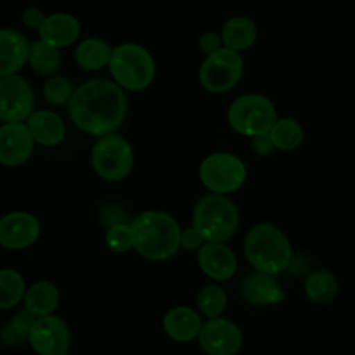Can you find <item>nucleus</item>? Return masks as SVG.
<instances>
[{"label":"nucleus","instance_id":"f257e3e1","mask_svg":"<svg viewBox=\"0 0 355 355\" xmlns=\"http://www.w3.org/2000/svg\"><path fill=\"white\" fill-rule=\"evenodd\" d=\"M128 98L124 89L107 78L87 80L77 87L68 103V115L75 128L93 136L117 131L125 121Z\"/></svg>","mask_w":355,"mask_h":355},{"label":"nucleus","instance_id":"f03ea898","mask_svg":"<svg viewBox=\"0 0 355 355\" xmlns=\"http://www.w3.org/2000/svg\"><path fill=\"white\" fill-rule=\"evenodd\" d=\"M135 249L148 261H167L182 249V227L164 211H145L131 220Z\"/></svg>","mask_w":355,"mask_h":355},{"label":"nucleus","instance_id":"7ed1b4c3","mask_svg":"<svg viewBox=\"0 0 355 355\" xmlns=\"http://www.w3.org/2000/svg\"><path fill=\"white\" fill-rule=\"evenodd\" d=\"M244 254L256 272L279 275L293 261V248L288 235L272 223H258L245 234Z\"/></svg>","mask_w":355,"mask_h":355},{"label":"nucleus","instance_id":"20e7f679","mask_svg":"<svg viewBox=\"0 0 355 355\" xmlns=\"http://www.w3.org/2000/svg\"><path fill=\"white\" fill-rule=\"evenodd\" d=\"M193 225L206 242H227L237 234L241 216L227 196L207 193L193 206Z\"/></svg>","mask_w":355,"mask_h":355},{"label":"nucleus","instance_id":"39448f33","mask_svg":"<svg viewBox=\"0 0 355 355\" xmlns=\"http://www.w3.org/2000/svg\"><path fill=\"white\" fill-rule=\"evenodd\" d=\"M108 68L115 84L131 93L145 91L155 78V60L139 44L128 42L114 47Z\"/></svg>","mask_w":355,"mask_h":355},{"label":"nucleus","instance_id":"423d86ee","mask_svg":"<svg viewBox=\"0 0 355 355\" xmlns=\"http://www.w3.org/2000/svg\"><path fill=\"white\" fill-rule=\"evenodd\" d=\"M277 119L279 115L274 101L256 93L235 98L227 112L228 125L237 135L248 138L268 135Z\"/></svg>","mask_w":355,"mask_h":355},{"label":"nucleus","instance_id":"0eeeda50","mask_svg":"<svg viewBox=\"0 0 355 355\" xmlns=\"http://www.w3.org/2000/svg\"><path fill=\"white\" fill-rule=\"evenodd\" d=\"M91 164L105 182H122L135 167V150L128 139L115 132L100 136L91 150Z\"/></svg>","mask_w":355,"mask_h":355},{"label":"nucleus","instance_id":"6e6552de","mask_svg":"<svg viewBox=\"0 0 355 355\" xmlns=\"http://www.w3.org/2000/svg\"><path fill=\"white\" fill-rule=\"evenodd\" d=\"M200 183L218 196H230L244 187L248 167L244 160L228 152H216L207 155L199 167Z\"/></svg>","mask_w":355,"mask_h":355},{"label":"nucleus","instance_id":"1a4fd4ad","mask_svg":"<svg viewBox=\"0 0 355 355\" xmlns=\"http://www.w3.org/2000/svg\"><path fill=\"white\" fill-rule=\"evenodd\" d=\"M242 73H244V60L241 53L223 46L202 61L199 82L209 93L221 94L234 89L242 78Z\"/></svg>","mask_w":355,"mask_h":355},{"label":"nucleus","instance_id":"9d476101","mask_svg":"<svg viewBox=\"0 0 355 355\" xmlns=\"http://www.w3.org/2000/svg\"><path fill=\"white\" fill-rule=\"evenodd\" d=\"M35 107V94L21 75L0 77V121L2 122H26Z\"/></svg>","mask_w":355,"mask_h":355},{"label":"nucleus","instance_id":"9b49d317","mask_svg":"<svg viewBox=\"0 0 355 355\" xmlns=\"http://www.w3.org/2000/svg\"><path fill=\"white\" fill-rule=\"evenodd\" d=\"M28 343L39 355H67L71 347L70 327L61 317H37L30 327Z\"/></svg>","mask_w":355,"mask_h":355},{"label":"nucleus","instance_id":"f8f14e48","mask_svg":"<svg viewBox=\"0 0 355 355\" xmlns=\"http://www.w3.org/2000/svg\"><path fill=\"white\" fill-rule=\"evenodd\" d=\"M197 340L207 355H237L244 338L237 324L218 317V319H207L202 324Z\"/></svg>","mask_w":355,"mask_h":355},{"label":"nucleus","instance_id":"ddd939ff","mask_svg":"<svg viewBox=\"0 0 355 355\" xmlns=\"http://www.w3.org/2000/svg\"><path fill=\"white\" fill-rule=\"evenodd\" d=\"M39 220L25 211H12L0 218V245L9 251H21L40 237Z\"/></svg>","mask_w":355,"mask_h":355},{"label":"nucleus","instance_id":"4468645a","mask_svg":"<svg viewBox=\"0 0 355 355\" xmlns=\"http://www.w3.org/2000/svg\"><path fill=\"white\" fill-rule=\"evenodd\" d=\"M35 141L25 122H4L0 125V164L19 167L32 157Z\"/></svg>","mask_w":355,"mask_h":355},{"label":"nucleus","instance_id":"2eb2a0df","mask_svg":"<svg viewBox=\"0 0 355 355\" xmlns=\"http://www.w3.org/2000/svg\"><path fill=\"white\" fill-rule=\"evenodd\" d=\"M239 295L251 306H272L284 302L286 295L275 275L251 272L242 277L239 284Z\"/></svg>","mask_w":355,"mask_h":355},{"label":"nucleus","instance_id":"dca6fc26","mask_svg":"<svg viewBox=\"0 0 355 355\" xmlns=\"http://www.w3.org/2000/svg\"><path fill=\"white\" fill-rule=\"evenodd\" d=\"M200 270L216 282L230 281L237 272V256L225 242H206L197 254Z\"/></svg>","mask_w":355,"mask_h":355},{"label":"nucleus","instance_id":"f3484780","mask_svg":"<svg viewBox=\"0 0 355 355\" xmlns=\"http://www.w3.org/2000/svg\"><path fill=\"white\" fill-rule=\"evenodd\" d=\"M30 42L15 28H0V77L15 75L28 63Z\"/></svg>","mask_w":355,"mask_h":355},{"label":"nucleus","instance_id":"a211bd4d","mask_svg":"<svg viewBox=\"0 0 355 355\" xmlns=\"http://www.w3.org/2000/svg\"><path fill=\"white\" fill-rule=\"evenodd\" d=\"M202 324V315L197 310L180 305L167 310L162 319V329L173 341L189 343L199 336Z\"/></svg>","mask_w":355,"mask_h":355},{"label":"nucleus","instance_id":"6ab92c4d","mask_svg":"<svg viewBox=\"0 0 355 355\" xmlns=\"http://www.w3.org/2000/svg\"><path fill=\"white\" fill-rule=\"evenodd\" d=\"M78 37H80V23L68 12H54L47 16L39 30V39L56 49L71 46L77 42Z\"/></svg>","mask_w":355,"mask_h":355},{"label":"nucleus","instance_id":"aec40b11","mask_svg":"<svg viewBox=\"0 0 355 355\" xmlns=\"http://www.w3.org/2000/svg\"><path fill=\"white\" fill-rule=\"evenodd\" d=\"M25 124L32 135L33 141L42 146L61 145L64 141V136H67V125L56 112L33 110Z\"/></svg>","mask_w":355,"mask_h":355},{"label":"nucleus","instance_id":"412c9836","mask_svg":"<svg viewBox=\"0 0 355 355\" xmlns=\"http://www.w3.org/2000/svg\"><path fill=\"white\" fill-rule=\"evenodd\" d=\"M23 303H25L26 312L32 313L35 319L53 315L54 310L60 305V291L53 282L39 281L26 288Z\"/></svg>","mask_w":355,"mask_h":355},{"label":"nucleus","instance_id":"4be33fe9","mask_svg":"<svg viewBox=\"0 0 355 355\" xmlns=\"http://www.w3.org/2000/svg\"><path fill=\"white\" fill-rule=\"evenodd\" d=\"M256 37H258V30H256L254 21L248 16L230 18L221 30L223 46L237 53L248 51L256 42Z\"/></svg>","mask_w":355,"mask_h":355},{"label":"nucleus","instance_id":"5701e85b","mask_svg":"<svg viewBox=\"0 0 355 355\" xmlns=\"http://www.w3.org/2000/svg\"><path fill=\"white\" fill-rule=\"evenodd\" d=\"M340 284L333 272L326 268L312 270L305 277V295L315 305H329L336 300Z\"/></svg>","mask_w":355,"mask_h":355},{"label":"nucleus","instance_id":"b1692460","mask_svg":"<svg viewBox=\"0 0 355 355\" xmlns=\"http://www.w3.org/2000/svg\"><path fill=\"white\" fill-rule=\"evenodd\" d=\"M112 58L110 44L105 42L98 37H89L84 39L75 49V61L82 70L98 71L101 68L108 67Z\"/></svg>","mask_w":355,"mask_h":355},{"label":"nucleus","instance_id":"393cba45","mask_svg":"<svg viewBox=\"0 0 355 355\" xmlns=\"http://www.w3.org/2000/svg\"><path fill=\"white\" fill-rule=\"evenodd\" d=\"M268 138L275 150L295 152L302 146L303 139H305V131L295 119H277V122L272 125L270 132H268Z\"/></svg>","mask_w":355,"mask_h":355},{"label":"nucleus","instance_id":"a878e982","mask_svg":"<svg viewBox=\"0 0 355 355\" xmlns=\"http://www.w3.org/2000/svg\"><path fill=\"white\" fill-rule=\"evenodd\" d=\"M26 293L25 279L18 270L0 268V310H11L23 302Z\"/></svg>","mask_w":355,"mask_h":355},{"label":"nucleus","instance_id":"bb28decb","mask_svg":"<svg viewBox=\"0 0 355 355\" xmlns=\"http://www.w3.org/2000/svg\"><path fill=\"white\" fill-rule=\"evenodd\" d=\"M28 63L35 73L54 75L61 67V53L60 49L39 39L35 42H30Z\"/></svg>","mask_w":355,"mask_h":355},{"label":"nucleus","instance_id":"cd10ccee","mask_svg":"<svg viewBox=\"0 0 355 355\" xmlns=\"http://www.w3.org/2000/svg\"><path fill=\"white\" fill-rule=\"evenodd\" d=\"M33 320H35V317L23 309L21 312L15 313L4 324V327L0 331V340L4 341L8 347H21V345L28 343L30 327H32Z\"/></svg>","mask_w":355,"mask_h":355},{"label":"nucleus","instance_id":"c85d7f7f","mask_svg":"<svg viewBox=\"0 0 355 355\" xmlns=\"http://www.w3.org/2000/svg\"><path fill=\"white\" fill-rule=\"evenodd\" d=\"M228 305V296L223 288L218 284H207L197 295V306H199L200 315L207 319H218L223 315Z\"/></svg>","mask_w":355,"mask_h":355},{"label":"nucleus","instance_id":"c756f323","mask_svg":"<svg viewBox=\"0 0 355 355\" xmlns=\"http://www.w3.org/2000/svg\"><path fill=\"white\" fill-rule=\"evenodd\" d=\"M42 91L47 103L56 105V107L70 103L71 94H73V87H71L70 80L67 77H60V75H51L46 84H44Z\"/></svg>","mask_w":355,"mask_h":355},{"label":"nucleus","instance_id":"7c9ffc66","mask_svg":"<svg viewBox=\"0 0 355 355\" xmlns=\"http://www.w3.org/2000/svg\"><path fill=\"white\" fill-rule=\"evenodd\" d=\"M105 242H107V248L110 251L119 252V254L135 249L131 223H117L108 227L107 234H105Z\"/></svg>","mask_w":355,"mask_h":355},{"label":"nucleus","instance_id":"2f4dec72","mask_svg":"<svg viewBox=\"0 0 355 355\" xmlns=\"http://www.w3.org/2000/svg\"><path fill=\"white\" fill-rule=\"evenodd\" d=\"M204 244H206V241H204V237L196 227H189L182 230V237H180L182 249H185V251H199Z\"/></svg>","mask_w":355,"mask_h":355},{"label":"nucleus","instance_id":"473e14b6","mask_svg":"<svg viewBox=\"0 0 355 355\" xmlns=\"http://www.w3.org/2000/svg\"><path fill=\"white\" fill-rule=\"evenodd\" d=\"M223 47V40H221V35H218L216 32H206L200 35L199 39V49L202 51L206 56L216 53L218 49Z\"/></svg>","mask_w":355,"mask_h":355},{"label":"nucleus","instance_id":"72a5a7b5","mask_svg":"<svg viewBox=\"0 0 355 355\" xmlns=\"http://www.w3.org/2000/svg\"><path fill=\"white\" fill-rule=\"evenodd\" d=\"M46 18L47 16L37 8H28L23 11V23H25L26 28L30 30H37V32H39L40 26H42L44 21H46Z\"/></svg>","mask_w":355,"mask_h":355},{"label":"nucleus","instance_id":"f704fd0d","mask_svg":"<svg viewBox=\"0 0 355 355\" xmlns=\"http://www.w3.org/2000/svg\"><path fill=\"white\" fill-rule=\"evenodd\" d=\"M252 148H254V152L258 153V155H268V153H272V150H275L270 138H268V135L252 138Z\"/></svg>","mask_w":355,"mask_h":355},{"label":"nucleus","instance_id":"c9c22d12","mask_svg":"<svg viewBox=\"0 0 355 355\" xmlns=\"http://www.w3.org/2000/svg\"><path fill=\"white\" fill-rule=\"evenodd\" d=\"M0 343H2V340H0Z\"/></svg>","mask_w":355,"mask_h":355}]
</instances>
